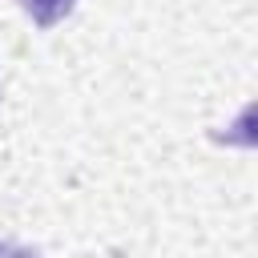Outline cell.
Instances as JSON below:
<instances>
[{"mask_svg":"<svg viewBox=\"0 0 258 258\" xmlns=\"http://www.w3.org/2000/svg\"><path fill=\"white\" fill-rule=\"evenodd\" d=\"M20 8H24L40 28H48V24L64 20V16L77 8V0H20Z\"/></svg>","mask_w":258,"mask_h":258,"instance_id":"cell-1","label":"cell"},{"mask_svg":"<svg viewBox=\"0 0 258 258\" xmlns=\"http://www.w3.org/2000/svg\"><path fill=\"white\" fill-rule=\"evenodd\" d=\"M0 258H40V254L28 246H16V242H0Z\"/></svg>","mask_w":258,"mask_h":258,"instance_id":"cell-2","label":"cell"}]
</instances>
